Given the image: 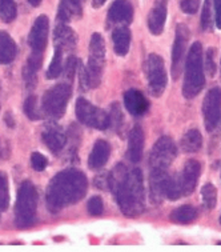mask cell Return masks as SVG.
Here are the masks:
<instances>
[{
	"label": "cell",
	"mask_w": 221,
	"mask_h": 252,
	"mask_svg": "<svg viewBox=\"0 0 221 252\" xmlns=\"http://www.w3.org/2000/svg\"><path fill=\"white\" fill-rule=\"evenodd\" d=\"M108 187L115 195L121 212L128 218L141 215L145 210L143 172L135 168L128 170L124 164L116 165L108 175Z\"/></svg>",
	"instance_id": "6da1fadb"
},
{
	"label": "cell",
	"mask_w": 221,
	"mask_h": 252,
	"mask_svg": "<svg viewBox=\"0 0 221 252\" xmlns=\"http://www.w3.org/2000/svg\"><path fill=\"white\" fill-rule=\"evenodd\" d=\"M88 189V179L80 170L68 168L56 174L46 192V202L52 214H57L65 207L82 200Z\"/></svg>",
	"instance_id": "7a4b0ae2"
},
{
	"label": "cell",
	"mask_w": 221,
	"mask_h": 252,
	"mask_svg": "<svg viewBox=\"0 0 221 252\" xmlns=\"http://www.w3.org/2000/svg\"><path fill=\"white\" fill-rule=\"evenodd\" d=\"M106 65V43L100 33L95 32L89 41V58L85 68L79 63V76L83 90L97 88L102 82L103 71Z\"/></svg>",
	"instance_id": "3957f363"
},
{
	"label": "cell",
	"mask_w": 221,
	"mask_h": 252,
	"mask_svg": "<svg viewBox=\"0 0 221 252\" xmlns=\"http://www.w3.org/2000/svg\"><path fill=\"white\" fill-rule=\"evenodd\" d=\"M205 87L203 64V46L200 41L193 43L189 48L185 60V76L183 83V95L187 99H193Z\"/></svg>",
	"instance_id": "277c9868"
},
{
	"label": "cell",
	"mask_w": 221,
	"mask_h": 252,
	"mask_svg": "<svg viewBox=\"0 0 221 252\" xmlns=\"http://www.w3.org/2000/svg\"><path fill=\"white\" fill-rule=\"evenodd\" d=\"M37 211V191L31 182L20 184L15 204V224L20 229L29 228L35 223Z\"/></svg>",
	"instance_id": "5b68a950"
},
{
	"label": "cell",
	"mask_w": 221,
	"mask_h": 252,
	"mask_svg": "<svg viewBox=\"0 0 221 252\" xmlns=\"http://www.w3.org/2000/svg\"><path fill=\"white\" fill-rule=\"evenodd\" d=\"M72 96V87L68 83L56 84L44 92L42 99L43 112L51 119H60L65 114L67 104Z\"/></svg>",
	"instance_id": "8992f818"
},
{
	"label": "cell",
	"mask_w": 221,
	"mask_h": 252,
	"mask_svg": "<svg viewBox=\"0 0 221 252\" xmlns=\"http://www.w3.org/2000/svg\"><path fill=\"white\" fill-rule=\"evenodd\" d=\"M177 150L173 140L163 136L153 146L149 155V171L151 174H168L172 161L175 160Z\"/></svg>",
	"instance_id": "52a82bcc"
},
{
	"label": "cell",
	"mask_w": 221,
	"mask_h": 252,
	"mask_svg": "<svg viewBox=\"0 0 221 252\" xmlns=\"http://www.w3.org/2000/svg\"><path fill=\"white\" fill-rule=\"evenodd\" d=\"M76 116L80 123L91 128L102 131L110 128V115L99 107L93 106L84 97H79L76 100Z\"/></svg>",
	"instance_id": "ba28073f"
},
{
	"label": "cell",
	"mask_w": 221,
	"mask_h": 252,
	"mask_svg": "<svg viewBox=\"0 0 221 252\" xmlns=\"http://www.w3.org/2000/svg\"><path fill=\"white\" fill-rule=\"evenodd\" d=\"M147 79L149 92L155 97L162 96L166 88V71L164 60L157 55V54H151L147 59Z\"/></svg>",
	"instance_id": "9c48e42d"
},
{
	"label": "cell",
	"mask_w": 221,
	"mask_h": 252,
	"mask_svg": "<svg viewBox=\"0 0 221 252\" xmlns=\"http://www.w3.org/2000/svg\"><path fill=\"white\" fill-rule=\"evenodd\" d=\"M203 115L205 128L212 132L221 120V88L213 87L208 91L203 101Z\"/></svg>",
	"instance_id": "30bf717a"
},
{
	"label": "cell",
	"mask_w": 221,
	"mask_h": 252,
	"mask_svg": "<svg viewBox=\"0 0 221 252\" xmlns=\"http://www.w3.org/2000/svg\"><path fill=\"white\" fill-rule=\"evenodd\" d=\"M48 31H50V22L46 15H40L33 22L31 32L28 36V44L31 47L32 55L43 56L44 50L47 48V40H48Z\"/></svg>",
	"instance_id": "8fae6325"
},
{
	"label": "cell",
	"mask_w": 221,
	"mask_h": 252,
	"mask_svg": "<svg viewBox=\"0 0 221 252\" xmlns=\"http://www.w3.org/2000/svg\"><path fill=\"white\" fill-rule=\"evenodd\" d=\"M189 40V30L185 24H179L176 30L175 41L172 47V75L177 79L181 73V67L185 58V50Z\"/></svg>",
	"instance_id": "7c38bea8"
},
{
	"label": "cell",
	"mask_w": 221,
	"mask_h": 252,
	"mask_svg": "<svg viewBox=\"0 0 221 252\" xmlns=\"http://www.w3.org/2000/svg\"><path fill=\"white\" fill-rule=\"evenodd\" d=\"M54 43L55 48H59L63 52H72L78 44V36L69 26L57 22L54 30Z\"/></svg>",
	"instance_id": "4fadbf2b"
},
{
	"label": "cell",
	"mask_w": 221,
	"mask_h": 252,
	"mask_svg": "<svg viewBox=\"0 0 221 252\" xmlns=\"http://www.w3.org/2000/svg\"><path fill=\"white\" fill-rule=\"evenodd\" d=\"M201 174V165L197 160L191 159L185 163L184 168H183V174L180 176V183H181V189H183V195L188 196L193 192L194 188L197 186L198 178Z\"/></svg>",
	"instance_id": "5bb4252c"
},
{
	"label": "cell",
	"mask_w": 221,
	"mask_h": 252,
	"mask_svg": "<svg viewBox=\"0 0 221 252\" xmlns=\"http://www.w3.org/2000/svg\"><path fill=\"white\" fill-rule=\"evenodd\" d=\"M134 19V7L128 0H115L108 11L110 24H129Z\"/></svg>",
	"instance_id": "9a60e30c"
},
{
	"label": "cell",
	"mask_w": 221,
	"mask_h": 252,
	"mask_svg": "<svg viewBox=\"0 0 221 252\" xmlns=\"http://www.w3.org/2000/svg\"><path fill=\"white\" fill-rule=\"evenodd\" d=\"M42 140L50 148V151H52L54 154H59L65 147L67 136L60 127H57L55 124H50L43 131Z\"/></svg>",
	"instance_id": "2e32d148"
},
{
	"label": "cell",
	"mask_w": 221,
	"mask_h": 252,
	"mask_svg": "<svg viewBox=\"0 0 221 252\" xmlns=\"http://www.w3.org/2000/svg\"><path fill=\"white\" fill-rule=\"evenodd\" d=\"M166 20V0H157L153 8L149 11L148 15V28L152 35L159 36L164 31Z\"/></svg>",
	"instance_id": "e0dca14e"
},
{
	"label": "cell",
	"mask_w": 221,
	"mask_h": 252,
	"mask_svg": "<svg viewBox=\"0 0 221 252\" xmlns=\"http://www.w3.org/2000/svg\"><path fill=\"white\" fill-rule=\"evenodd\" d=\"M124 104L129 114L135 116H141L149 110V101L147 100V97L144 96L143 92L135 88L128 90L124 94Z\"/></svg>",
	"instance_id": "ac0fdd59"
},
{
	"label": "cell",
	"mask_w": 221,
	"mask_h": 252,
	"mask_svg": "<svg viewBox=\"0 0 221 252\" xmlns=\"http://www.w3.org/2000/svg\"><path fill=\"white\" fill-rule=\"evenodd\" d=\"M144 148V131L140 126H135L131 129L128 139V150H127V158L132 163H138L141 160Z\"/></svg>",
	"instance_id": "d6986e66"
},
{
	"label": "cell",
	"mask_w": 221,
	"mask_h": 252,
	"mask_svg": "<svg viewBox=\"0 0 221 252\" xmlns=\"http://www.w3.org/2000/svg\"><path fill=\"white\" fill-rule=\"evenodd\" d=\"M110 156V143L103 139L96 140L93 144L92 152L89 154L88 158V165L92 170H100L102 167L107 164V161Z\"/></svg>",
	"instance_id": "ffe728a7"
},
{
	"label": "cell",
	"mask_w": 221,
	"mask_h": 252,
	"mask_svg": "<svg viewBox=\"0 0 221 252\" xmlns=\"http://www.w3.org/2000/svg\"><path fill=\"white\" fill-rule=\"evenodd\" d=\"M83 7L80 0H60L56 20L60 23H69L72 19L82 18Z\"/></svg>",
	"instance_id": "44dd1931"
},
{
	"label": "cell",
	"mask_w": 221,
	"mask_h": 252,
	"mask_svg": "<svg viewBox=\"0 0 221 252\" xmlns=\"http://www.w3.org/2000/svg\"><path fill=\"white\" fill-rule=\"evenodd\" d=\"M18 56L16 41L7 31H0V64H9Z\"/></svg>",
	"instance_id": "7402d4cb"
},
{
	"label": "cell",
	"mask_w": 221,
	"mask_h": 252,
	"mask_svg": "<svg viewBox=\"0 0 221 252\" xmlns=\"http://www.w3.org/2000/svg\"><path fill=\"white\" fill-rule=\"evenodd\" d=\"M112 40H113V48L119 56H125L129 51L131 44V31L125 26H120L115 28L112 32Z\"/></svg>",
	"instance_id": "603a6c76"
},
{
	"label": "cell",
	"mask_w": 221,
	"mask_h": 252,
	"mask_svg": "<svg viewBox=\"0 0 221 252\" xmlns=\"http://www.w3.org/2000/svg\"><path fill=\"white\" fill-rule=\"evenodd\" d=\"M43 64V56L29 55L27 63L24 64L23 68V79L24 83L27 84L28 88H33L37 83V71L40 69Z\"/></svg>",
	"instance_id": "cb8c5ba5"
},
{
	"label": "cell",
	"mask_w": 221,
	"mask_h": 252,
	"mask_svg": "<svg viewBox=\"0 0 221 252\" xmlns=\"http://www.w3.org/2000/svg\"><path fill=\"white\" fill-rule=\"evenodd\" d=\"M181 150L184 152H197L203 147V136L197 128L189 129L188 132L184 133L180 142Z\"/></svg>",
	"instance_id": "d4e9b609"
},
{
	"label": "cell",
	"mask_w": 221,
	"mask_h": 252,
	"mask_svg": "<svg viewBox=\"0 0 221 252\" xmlns=\"http://www.w3.org/2000/svg\"><path fill=\"white\" fill-rule=\"evenodd\" d=\"M170 221L177 224H189L197 218V210L192 206H181L170 212Z\"/></svg>",
	"instance_id": "484cf974"
},
{
	"label": "cell",
	"mask_w": 221,
	"mask_h": 252,
	"mask_svg": "<svg viewBox=\"0 0 221 252\" xmlns=\"http://www.w3.org/2000/svg\"><path fill=\"white\" fill-rule=\"evenodd\" d=\"M63 55H64L63 51L55 48V54H54V58L51 60V64L47 71V79H57L63 73V67H64Z\"/></svg>",
	"instance_id": "4316f807"
},
{
	"label": "cell",
	"mask_w": 221,
	"mask_h": 252,
	"mask_svg": "<svg viewBox=\"0 0 221 252\" xmlns=\"http://www.w3.org/2000/svg\"><path fill=\"white\" fill-rule=\"evenodd\" d=\"M201 199H203L204 210L211 211L217 204V189L212 183H207L201 188Z\"/></svg>",
	"instance_id": "83f0119b"
},
{
	"label": "cell",
	"mask_w": 221,
	"mask_h": 252,
	"mask_svg": "<svg viewBox=\"0 0 221 252\" xmlns=\"http://www.w3.org/2000/svg\"><path fill=\"white\" fill-rule=\"evenodd\" d=\"M18 15V7L15 0H0V19L4 23H12Z\"/></svg>",
	"instance_id": "f1b7e54d"
},
{
	"label": "cell",
	"mask_w": 221,
	"mask_h": 252,
	"mask_svg": "<svg viewBox=\"0 0 221 252\" xmlns=\"http://www.w3.org/2000/svg\"><path fill=\"white\" fill-rule=\"evenodd\" d=\"M181 196H183V189L180 183V176H169L166 188V197L169 200H177Z\"/></svg>",
	"instance_id": "f546056e"
},
{
	"label": "cell",
	"mask_w": 221,
	"mask_h": 252,
	"mask_svg": "<svg viewBox=\"0 0 221 252\" xmlns=\"http://www.w3.org/2000/svg\"><path fill=\"white\" fill-rule=\"evenodd\" d=\"M24 114L27 115L29 120H39L42 119V114L37 108V99L35 95H29L24 101Z\"/></svg>",
	"instance_id": "4dcf8cb0"
},
{
	"label": "cell",
	"mask_w": 221,
	"mask_h": 252,
	"mask_svg": "<svg viewBox=\"0 0 221 252\" xmlns=\"http://www.w3.org/2000/svg\"><path fill=\"white\" fill-rule=\"evenodd\" d=\"M213 0H205L204 1L203 12H201V28L204 31H212L213 28Z\"/></svg>",
	"instance_id": "1f68e13d"
},
{
	"label": "cell",
	"mask_w": 221,
	"mask_h": 252,
	"mask_svg": "<svg viewBox=\"0 0 221 252\" xmlns=\"http://www.w3.org/2000/svg\"><path fill=\"white\" fill-rule=\"evenodd\" d=\"M9 206L8 179L4 172H0V211H5Z\"/></svg>",
	"instance_id": "d6a6232c"
},
{
	"label": "cell",
	"mask_w": 221,
	"mask_h": 252,
	"mask_svg": "<svg viewBox=\"0 0 221 252\" xmlns=\"http://www.w3.org/2000/svg\"><path fill=\"white\" fill-rule=\"evenodd\" d=\"M123 112L119 108V104L117 103H113L110 106V127H113L115 131H120L121 129V126H123Z\"/></svg>",
	"instance_id": "836d02e7"
},
{
	"label": "cell",
	"mask_w": 221,
	"mask_h": 252,
	"mask_svg": "<svg viewBox=\"0 0 221 252\" xmlns=\"http://www.w3.org/2000/svg\"><path fill=\"white\" fill-rule=\"evenodd\" d=\"M79 63H80V60H78L75 58L74 55H69L67 58L64 63V67H63V73H64V76L69 80H72L75 76V73L79 69Z\"/></svg>",
	"instance_id": "e575fe53"
},
{
	"label": "cell",
	"mask_w": 221,
	"mask_h": 252,
	"mask_svg": "<svg viewBox=\"0 0 221 252\" xmlns=\"http://www.w3.org/2000/svg\"><path fill=\"white\" fill-rule=\"evenodd\" d=\"M215 54H216V50L213 47L208 48L207 52H205V65H204V68L207 69V75L209 78H213L217 71L216 63H215Z\"/></svg>",
	"instance_id": "d590c367"
},
{
	"label": "cell",
	"mask_w": 221,
	"mask_h": 252,
	"mask_svg": "<svg viewBox=\"0 0 221 252\" xmlns=\"http://www.w3.org/2000/svg\"><path fill=\"white\" fill-rule=\"evenodd\" d=\"M88 212L92 216H100L104 210V204H103V199L100 196H92L88 202Z\"/></svg>",
	"instance_id": "8d00e7d4"
},
{
	"label": "cell",
	"mask_w": 221,
	"mask_h": 252,
	"mask_svg": "<svg viewBox=\"0 0 221 252\" xmlns=\"http://www.w3.org/2000/svg\"><path fill=\"white\" fill-rule=\"evenodd\" d=\"M47 164H48L47 158L43 154H40V152H33L32 155H31V165H32V168L35 171L42 172V171L46 170Z\"/></svg>",
	"instance_id": "74e56055"
},
{
	"label": "cell",
	"mask_w": 221,
	"mask_h": 252,
	"mask_svg": "<svg viewBox=\"0 0 221 252\" xmlns=\"http://www.w3.org/2000/svg\"><path fill=\"white\" fill-rule=\"evenodd\" d=\"M180 7L185 14L193 15L200 7V0H180Z\"/></svg>",
	"instance_id": "f35d334b"
},
{
	"label": "cell",
	"mask_w": 221,
	"mask_h": 252,
	"mask_svg": "<svg viewBox=\"0 0 221 252\" xmlns=\"http://www.w3.org/2000/svg\"><path fill=\"white\" fill-rule=\"evenodd\" d=\"M215 7V24L219 30H221V0H213Z\"/></svg>",
	"instance_id": "ab89813d"
},
{
	"label": "cell",
	"mask_w": 221,
	"mask_h": 252,
	"mask_svg": "<svg viewBox=\"0 0 221 252\" xmlns=\"http://www.w3.org/2000/svg\"><path fill=\"white\" fill-rule=\"evenodd\" d=\"M4 122L8 124V127H11V128H12V127H15V120H14V118H12V114H11V112H7V114H5Z\"/></svg>",
	"instance_id": "60d3db41"
},
{
	"label": "cell",
	"mask_w": 221,
	"mask_h": 252,
	"mask_svg": "<svg viewBox=\"0 0 221 252\" xmlns=\"http://www.w3.org/2000/svg\"><path fill=\"white\" fill-rule=\"evenodd\" d=\"M106 1L107 0H93L92 5L95 8H100V7H103V5L106 4Z\"/></svg>",
	"instance_id": "b9f144b4"
},
{
	"label": "cell",
	"mask_w": 221,
	"mask_h": 252,
	"mask_svg": "<svg viewBox=\"0 0 221 252\" xmlns=\"http://www.w3.org/2000/svg\"><path fill=\"white\" fill-rule=\"evenodd\" d=\"M29 1V4L32 5V7H39V5L42 4L43 0H28Z\"/></svg>",
	"instance_id": "7bdbcfd3"
},
{
	"label": "cell",
	"mask_w": 221,
	"mask_h": 252,
	"mask_svg": "<svg viewBox=\"0 0 221 252\" xmlns=\"http://www.w3.org/2000/svg\"><path fill=\"white\" fill-rule=\"evenodd\" d=\"M220 224H221V216H220Z\"/></svg>",
	"instance_id": "ee69618b"
}]
</instances>
